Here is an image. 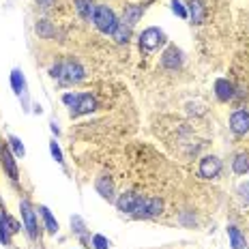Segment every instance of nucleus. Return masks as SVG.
Masks as SVG:
<instances>
[{
  "label": "nucleus",
  "instance_id": "nucleus-1",
  "mask_svg": "<svg viewBox=\"0 0 249 249\" xmlns=\"http://www.w3.org/2000/svg\"><path fill=\"white\" fill-rule=\"evenodd\" d=\"M50 75L54 77V80L65 82V84H77V82H82L86 77L82 65L80 62H75V60H67V62H58V65H54L50 69Z\"/></svg>",
  "mask_w": 249,
  "mask_h": 249
},
{
  "label": "nucleus",
  "instance_id": "nucleus-2",
  "mask_svg": "<svg viewBox=\"0 0 249 249\" xmlns=\"http://www.w3.org/2000/svg\"><path fill=\"white\" fill-rule=\"evenodd\" d=\"M92 24L97 26V30L103 35H112L118 26V18L106 4H97L95 7V15H92Z\"/></svg>",
  "mask_w": 249,
  "mask_h": 249
},
{
  "label": "nucleus",
  "instance_id": "nucleus-3",
  "mask_svg": "<svg viewBox=\"0 0 249 249\" xmlns=\"http://www.w3.org/2000/svg\"><path fill=\"white\" fill-rule=\"evenodd\" d=\"M161 211H163V202L159 198H140L138 196L131 215L136 219H150V217H157Z\"/></svg>",
  "mask_w": 249,
  "mask_h": 249
},
{
  "label": "nucleus",
  "instance_id": "nucleus-4",
  "mask_svg": "<svg viewBox=\"0 0 249 249\" xmlns=\"http://www.w3.org/2000/svg\"><path fill=\"white\" fill-rule=\"evenodd\" d=\"M163 43H165L163 30L155 28V26H150V28H146L142 35H140V50H144V52H153Z\"/></svg>",
  "mask_w": 249,
  "mask_h": 249
},
{
  "label": "nucleus",
  "instance_id": "nucleus-5",
  "mask_svg": "<svg viewBox=\"0 0 249 249\" xmlns=\"http://www.w3.org/2000/svg\"><path fill=\"white\" fill-rule=\"evenodd\" d=\"M219 172H221V161L215 157V155H206V157L200 159L198 174L202 178H215Z\"/></svg>",
  "mask_w": 249,
  "mask_h": 249
},
{
  "label": "nucleus",
  "instance_id": "nucleus-6",
  "mask_svg": "<svg viewBox=\"0 0 249 249\" xmlns=\"http://www.w3.org/2000/svg\"><path fill=\"white\" fill-rule=\"evenodd\" d=\"M19 211H22V219H24L26 232H28V236L35 241L37 234H39V230H37V217H35V211H33V206L28 204V200H22V204H19Z\"/></svg>",
  "mask_w": 249,
  "mask_h": 249
},
{
  "label": "nucleus",
  "instance_id": "nucleus-7",
  "mask_svg": "<svg viewBox=\"0 0 249 249\" xmlns=\"http://www.w3.org/2000/svg\"><path fill=\"white\" fill-rule=\"evenodd\" d=\"M97 110V101L92 95H88V92H84V95H77V101L75 106L71 107V118H77L82 116V114H90Z\"/></svg>",
  "mask_w": 249,
  "mask_h": 249
},
{
  "label": "nucleus",
  "instance_id": "nucleus-8",
  "mask_svg": "<svg viewBox=\"0 0 249 249\" xmlns=\"http://www.w3.org/2000/svg\"><path fill=\"white\" fill-rule=\"evenodd\" d=\"M230 129L236 136H245L249 131V112L247 110H236L230 116Z\"/></svg>",
  "mask_w": 249,
  "mask_h": 249
},
{
  "label": "nucleus",
  "instance_id": "nucleus-9",
  "mask_svg": "<svg viewBox=\"0 0 249 249\" xmlns=\"http://www.w3.org/2000/svg\"><path fill=\"white\" fill-rule=\"evenodd\" d=\"M161 65L165 67V69H170V71H176L180 65H183V54H180V50L176 48V45H170V48L163 52Z\"/></svg>",
  "mask_w": 249,
  "mask_h": 249
},
{
  "label": "nucleus",
  "instance_id": "nucleus-10",
  "mask_svg": "<svg viewBox=\"0 0 249 249\" xmlns=\"http://www.w3.org/2000/svg\"><path fill=\"white\" fill-rule=\"evenodd\" d=\"M0 161H2V168L7 170L9 178H11V180H18V178H19V172H18V163H15V155L11 153V150L2 146V153H0Z\"/></svg>",
  "mask_w": 249,
  "mask_h": 249
},
{
  "label": "nucleus",
  "instance_id": "nucleus-11",
  "mask_svg": "<svg viewBox=\"0 0 249 249\" xmlns=\"http://www.w3.org/2000/svg\"><path fill=\"white\" fill-rule=\"evenodd\" d=\"M187 13H189V18L194 24H202L206 19L204 2H202V0H189V2H187Z\"/></svg>",
  "mask_w": 249,
  "mask_h": 249
},
{
  "label": "nucleus",
  "instance_id": "nucleus-12",
  "mask_svg": "<svg viewBox=\"0 0 249 249\" xmlns=\"http://www.w3.org/2000/svg\"><path fill=\"white\" fill-rule=\"evenodd\" d=\"M215 95L219 101H230L232 97H234V86H232V82L219 77V80L215 82Z\"/></svg>",
  "mask_w": 249,
  "mask_h": 249
},
{
  "label": "nucleus",
  "instance_id": "nucleus-13",
  "mask_svg": "<svg viewBox=\"0 0 249 249\" xmlns=\"http://www.w3.org/2000/svg\"><path fill=\"white\" fill-rule=\"evenodd\" d=\"M136 200H138L136 194H131V191H124V194H121V196H118V200H116L118 211H121V213H129V215H131Z\"/></svg>",
  "mask_w": 249,
  "mask_h": 249
},
{
  "label": "nucleus",
  "instance_id": "nucleus-14",
  "mask_svg": "<svg viewBox=\"0 0 249 249\" xmlns=\"http://www.w3.org/2000/svg\"><path fill=\"white\" fill-rule=\"evenodd\" d=\"M144 13V7H140V4H129V7H124V13H123V22L133 26L136 22H140V18H142Z\"/></svg>",
  "mask_w": 249,
  "mask_h": 249
},
{
  "label": "nucleus",
  "instance_id": "nucleus-15",
  "mask_svg": "<svg viewBox=\"0 0 249 249\" xmlns=\"http://www.w3.org/2000/svg\"><path fill=\"white\" fill-rule=\"evenodd\" d=\"M97 191L101 194V198H106V200H112L114 198V185H112V180H110V176H99L97 178Z\"/></svg>",
  "mask_w": 249,
  "mask_h": 249
},
{
  "label": "nucleus",
  "instance_id": "nucleus-16",
  "mask_svg": "<svg viewBox=\"0 0 249 249\" xmlns=\"http://www.w3.org/2000/svg\"><path fill=\"white\" fill-rule=\"evenodd\" d=\"M95 7L97 4L92 0H75V9L86 22H92V15H95Z\"/></svg>",
  "mask_w": 249,
  "mask_h": 249
},
{
  "label": "nucleus",
  "instance_id": "nucleus-17",
  "mask_svg": "<svg viewBox=\"0 0 249 249\" xmlns=\"http://www.w3.org/2000/svg\"><path fill=\"white\" fill-rule=\"evenodd\" d=\"M11 86H13L15 95L24 97V101H26V80H24V75H22V71L19 69L11 71Z\"/></svg>",
  "mask_w": 249,
  "mask_h": 249
},
{
  "label": "nucleus",
  "instance_id": "nucleus-18",
  "mask_svg": "<svg viewBox=\"0 0 249 249\" xmlns=\"http://www.w3.org/2000/svg\"><path fill=\"white\" fill-rule=\"evenodd\" d=\"M39 213H41V217H43L45 230H48L50 234H56V232H58V221H56V217L52 215V211L48 206H39Z\"/></svg>",
  "mask_w": 249,
  "mask_h": 249
},
{
  "label": "nucleus",
  "instance_id": "nucleus-19",
  "mask_svg": "<svg viewBox=\"0 0 249 249\" xmlns=\"http://www.w3.org/2000/svg\"><path fill=\"white\" fill-rule=\"evenodd\" d=\"M228 238H230V245L232 249H245L247 243H245V236L238 232L236 226H228Z\"/></svg>",
  "mask_w": 249,
  "mask_h": 249
},
{
  "label": "nucleus",
  "instance_id": "nucleus-20",
  "mask_svg": "<svg viewBox=\"0 0 249 249\" xmlns=\"http://www.w3.org/2000/svg\"><path fill=\"white\" fill-rule=\"evenodd\" d=\"M112 37L116 39V43H129V39H131V26L124 24V22H118L116 30L112 33Z\"/></svg>",
  "mask_w": 249,
  "mask_h": 249
},
{
  "label": "nucleus",
  "instance_id": "nucleus-21",
  "mask_svg": "<svg viewBox=\"0 0 249 249\" xmlns=\"http://www.w3.org/2000/svg\"><path fill=\"white\" fill-rule=\"evenodd\" d=\"M11 228H9V215L4 213V215H0V243L2 245H9L11 243Z\"/></svg>",
  "mask_w": 249,
  "mask_h": 249
},
{
  "label": "nucleus",
  "instance_id": "nucleus-22",
  "mask_svg": "<svg viewBox=\"0 0 249 249\" xmlns=\"http://www.w3.org/2000/svg\"><path fill=\"white\" fill-rule=\"evenodd\" d=\"M232 170H234V174H238V176H245L249 172V157L247 155H236L234 161H232Z\"/></svg>",
  "mask_w": 249,
  "mask_h": 249
},
{
  "label": "nucleus",
  "instance_id": "nucleus-23",
  "mask_svg": "<svg viewBox=\"0 0 249 249\" xmlns=\"http://www.w3.org/2000/svg\"><path fill=\"white\" fill-rule=\"evenodd\" d=\"M71 230H73L75 234L86 243V224H84V219H82L80 215H73V217H71Z\"/></svg>",
  "mask_w": 249,
  "mask_h": 249
},
{
  "label": "nucleus",
  "instance_id": "nucleus-24",
  "mask_svg": "<svg viewBox=\"0 0 249 249\" xmlns=\"http://www.w3.org/2000/svg\"><path fill=\"white\" fill-rule=\"evenodd\" d=\"M9 144H11L15 157H24V155H26V148H24V144H22V140H19V138L9 136Z\"/></svg>",
  "mask_w": 249,
  "mask_h": 249
},
{
  "label": "nucleus",
  "instance_id": "nucleus-25",
  "mask_svg": "<svg viewBox=\"0 0 249 249\" xmlns=\"http://www.w3.org/2000/svg\"><path fill=\"white\" fill-rule=\"evenodd\" d=\"M172 11L178 15L180 19H187L189 18V13H187V9H185V4L180 2V0H172Z\"/></svg>",
  "mask_w": 249,
  "mask_h": 249
},
{
  "label": "nucleus",
  "instance_id": "nucleus-26",
  "mask_svg": "<svg viewBox=\"0 0 249 249\" xmlns=\"http://www.w3.org/2000/svg\"><path fill=\"white\" fill-rule=\"evenodd\" d=\"M92 247L95 249H110V241L103 234H95L92 236Z\"/></svg>",
  "mask_w": 249,
  "mask_h": 249
},
{
  "label": "nucleus",
  "instance_id": "nucleus-27",
  "mask_svg": "<svg viewBox=\"0 0 249 249\" xmlns=\"http://www.w3.org/2000/svg\"><path fill=\"white\" fill-rule=\"evenodd\" d=\"M50 153H52V157H54L58 163L65 161V159H62V150H60L58 144H56V140H54V142H50Z\"/></svg>",
  "mask_w": 249,
  "mask_h": 249
},
{
  "label": "nucleus",
  "instance_id": "nucleus-28",
  "mask_svg": "<svg viewBox=\"0 0 249 249\" xmlns=\"http://www.w3.org/2000/svg\"><path fill=\"white\" fill-rule=\"evenodd\" d=\"M238 196L245 200V204H249V180H245L243 185H238Z\"/></svg>",
  "mask_w": 249,
  "mask_h": 249
},
{
  "label": "nucleus",
  "instance_id": "nucleus-29",
  "mask_svg": "<svg viewBox=\"0 0 249 249\" xmlns=\"http://www.w3.org/2000/svg\"><path fill=\"white\" fill-rule=\"evenodd\" d=\"M37 33L43 35V37H52V28L48 26V22H39L37 24Z\"/></svg>",
  "mask_w": 249,
  "mask_h": 249
},
{
  "label": "nucleus",
  "instance_id": "nucleus-30",
  "mask_svg": "<svg viewBox=\"0 0 249 249\" xmlns=\"http://www.w3.org/2000/svg\"><path fill=\"white\" fill-rule=\"evenodd\" d=\"M9 228H11V232L15 234V232H19V230H22V224H18V221H15V219H11V217H9Z\"/></svg>",
  "mask_w": 249,
  "mask_h": 249
},
{
  "label": "nucleus",
  "instance_id": "nucleus-31",
  "mask_svg": "<svg viewBox=\"0 0 249 249\" xmlns=\"http://www.w3.org/2000/svg\"><path fill=\"white\" fill-rule=\"evenodd\" d=\"M0 153H2V142H0Z\"/></svg>",
  "mask_w": 249,
  "mask_h": 249
},
{
  "label": "nucleus",
  "instance_id": "nucleus-32",
  "mask_svg": "<svg viewBox=\"0 0 249 249\" xmlns=\"http://www.w3.org/2000/svg\"><path fill=\"white\" fill-rule=\"evenodd\" d=\"M45 2H50V0H45Z\"/></svg>",
  "mask_w": 249,
  "mask_h": 249
}]
</instances>
